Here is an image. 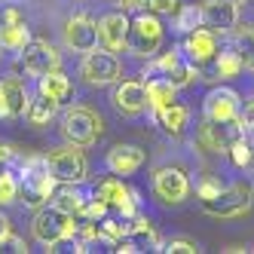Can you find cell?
<instances>
[{
	"instance_id": "obj_1",
	"label": "cell",
	"mask_w": 254,
	"mask_h": 254,
	"mask_svg": "<svg viewBox=\"0 0 254 254\" xmlns=\"http://www.w3.org/2000/svg\"><path fill=\"white\" fill-rule=\"evenodd\" d=\"M19 199L31 208L46 205L52 196H56L59 181L52 178L49 166H46V153H31L19 159Z\"/></svg>"
},
{
	"instance_id": "obj_2",
	"label": "cell",
	"mask_w": 254,
	"mask_h": 254,
	"mask_svg": "<svg viewBox=\"0 0 254 254\" xmlns=\"http://www.w3.org/2000/svg\"><path fill=\"white\" fill-rule=\"evenodd\" d=\"M31 233H34V239H37L40 245L56 248V245H62L67 239H74V236H80V221L70 211H64L62 205L46 202V205H40L37 211H34Z\"/></svg>"
},
{
	"instance_id": "obj_3",
	"label": "cell",
	"mask_w": 254,
	"mask_h": 254,
	"mask_svg": "<svg viewBox=\"0 0 254 254\" xmlns=\"http://www.w3.org/2000/svg\"><path fill=\"white\" fill-rule=\"evenodd\" d=\"M162 40H166V28H162L156 12H138L135 19H129V37H126V49L129 56L147 62L150 56H156Z\"/></svg>"
},
{
	"instance_id": "obj_4",
	"label": "cell",
	"mask_w": 254,
	"mask_h": 254,
	"mask_svg": "<svg viewBox=\"0 0 254 254\" xmlns=\"http://www.w3.org/2000/svg\"><path fill=\"white\" fill-rule=\"evenodd\" d=\"M101 117L83 104H70L62 114V135L67 144H77V147H92L101 138Z\"/></svg>"
},
{
	"instance_id": "obj_5",
	"label": "cell",
	"mask_w": 254,
	"mask_h": 254,
	"mask_svg": "<svg viewBox=\"0 0 254 254\" xmlns=\"http://www.w3.org/2000/svg\"><path fill=\"white\" fill-rule=\"evenodd\" d=\"M92 196H98L101 202L107 205V211H111V214H120L123 221H132V217L141 211V199H138V193H135L132 187H126L123 181H120V175H107V178H101L98 184L92 187Z\"/></svg>"
},
{
	"instance_id": "obj_6",
	"label": "cell",
	"mask_w": 254,
	"mask_h": 254,
	"mask_svg": "<svg viewBox=\"0 0 254 254\" xmlns=\"http://www.w3.org/2000/svg\"><path fill=\"white\" fill-rule=\"evenodd\" d=\"M46 166L52 172V178L59 184H80L89 175V162L86 153L77 147V144H64V147H56L46 153Z\"/></svg>"
},
{
	"instance_id": "obj_7",
	"label": "cell",
	"mask_w": 254,
	"mask_h": 254,
	"mask_svg": "<svg viewBox=\"0 0 254 254\" xmlns=\"http://www.w3.org/2000/svg\"><path fill=\"white\" fill-rule=\"evenodd\" d=\"M202 211L211 217H242L251 211V190L245 184L221 187V193L214 199H205L202 202Z\"/></svg>"
},
{
	"instance_id": "obj_8",
	"label": "cell",
	"mask_w": 254,
	"mask_h": 254,
	"mask_svg": "<svg viewBox=\"0 0 254 254\" xmlns=\"http://www.w3.org/2000/svg\"><path fill=\"white\" fill-rule=\"evenodd\" d=\"M120 59L114 56V52H107V49H92V52H86V59L80 64V77L89 83V86H111L120 80Z\"/></svg>"
},
{
	"instance_id": "obj_9",
	"label": "cell",
	"mask_w": 254,
	"mask_h": 254,
	"mask_svg": "<svg viewBox=\"0 0 254 254\" xmlns=\"http://www.w3.org/2000/svg\"><path fill=\"white\" fill-rule=\"evenodd\" d=\"M19 64L25 67L28 77H43V74H49V70L62 67V52L49 40H34L31 37L25 43V49L19 52Z\"/></svg>"
},
{
	"instance_id": "obj_10",
	"label": "cell",
	"mask_w": 254,
	"mask_h": 254,
	"mask_svg": "<svg viewBox=\"0 0 254 254\" xmlns=\"http://www.w3.org/2000/svg\"><path fill=\"white\" fill-rule=\"evenodd\" d=\"M245 129L239 120H202L199 126V144L211 153H227L236 138H242Z\"/></svg>"
},
{
	"instance_id": "obj_11",
	"label": "cell",
	"mask_w": 254,
	"mask_h": 254,
	"mask_svg": "<svg viewBox=\"0 0 254 254\" xmlns=\"http://www.w3.org/2000/svg\"><path fill=\"white\" fill-rule=\"evenodd\" d=\"M221 34H214L211 28H196L190 34H184V43H181V52H184V59L199 70V67H205L208 62H214L217 56V49H221Z\"/></svg>"
},
{
	"instance_id": "obj_12",
	"label": "cell",
	"mask_w": 254,
	"mask_h": 254,
	"mask_svg": "<svg viewBox=\"0 0 254 254\" xmlns=\"http://www.w3.org/2000/svg\"><path fill=\"white\" fill-rule=\"evenodd\" d=\"M153 193L159 202L166 205H181L190 196V178L187 172H181L175 166H162L153 172Z\"/></svg>"
},
{
	"instance_id": "obj_13",
	"label": "cell",
	"mask_w": 254,
	"mask_h": 254,
	"mask_svg": "<svg viewBox=\"0 0 254 254\" xmlns=\"http://www.w3.org/2000/svg\"><path fill=\"white\" fill-rule=\"evenodd\" d=\"M111 101H114V107H117V114L129 117V120H135V117H141V114L150 111L147 86L138 83V80H123V83H117Z\"/></svg>"
},
{
	"instance_id": "obj_14",
	"label": "cell",
	"mask_w": 254,
	"mask_h": 254,
	"mask_svg": "<svg viewBox=\"0 0 254 254\" xmlns=\"http://www.w3.org/2000/svg\"><path fill=\"white\" fill-rule=\"evenodd\" d=\"M62 37H64V46L74 49V52H92L98 46V25L89 19V15H70L62 28Z\"/></svg>"
},
{
	"instance_id": "obj_15",
	"label": "cell",
	"mask_w": 254,
	"mask_h": 254,
	"mask_svg": "<svg viewBox=\"0 0 254 254\" xmlns=\"http://www.w3.org/2000/svg\"><path fill=\"white\" fill-rule=\"evenodd\" d=\"M239 111H242V98L230 86H214L202 98L205 120H239Z\"/></svg>"
},
{
	"instance_id": "obj_16",
	"label": "cell",
	"mask_w": 254,
	"mask_h": 254,
	"mask_svg": "<svg viewBox=\"0 0 254 254\" xmlns=\"http://www.w3.org/2000/svg\"><path fill=\"white\" fill-rule=\"evenodd\" d=\"M199 12H202V25L211 28L214 34H230L239 25V6H236V0H202Z\"/></svg>"
},
{
	"instance_id": "obj_17",
	"label": "cell",
	"mask_w": 254,
	"mask_h": 254,
	"mask_svg": "<svg viewBox=\"0 0 254 254\" xmlns=\"http://www.w3.org/2000/svg\"><path fill=\"white\" fill-rule=\"evenodd\" d=\"M129 37V15L126 12H104L98 19V43L107 52H123Z\"/></svg>"
},
{
	"instance_id": "obj_18",
	"label": "cell",
	"mask_w": 254,
	"mask_h": 254,
	"mask_svg": "<svg viewBox=\"0 0 254 254\" xmlns=\"http://www.w3.org/2000/svg\"><path fill=\"white\" fill-rule=\"evenodd\" d=\"M245 70L242 59H239V52H236V46H224V49H217V56L214 62H208L205 67H199V80H236Z\"/></svg>"
},
{
	"instance_id": "obj_19",
	"label": "cell",
	"mask_w": 254,
	"mask_h": 254,
	"mask_svg": "<svg viewBox=\"0 0 254 254\" xmlns=\"http://www.w3.org/2000/svg\"><path fill=\"white\" fill-rule=\"evenodd\" d=\"M104 166L111 175H135L144 166V150L135 147V144H114L104 156Z\"/></svg>"
},
{
	"instance_id": "obj_20",
	"label": "cell",
	"mask_w": 254,
	"mask_h": 254,
	"mask_svg": "<svg viewBox=\"0 0 254 254\" xmlns=\"http://www.w3.org/2000/svg\"><path fill=\"white\" fill-rule=\"evenodd\" d=\"M37 92H43L46 98L59 101V104L64 107V104H70V101H74L77 89H74V80H70V77L64 74L62 67H56V70H49V74L37 77Z\"/></svg>"
},
{
	"instance_id": "obj_21",
	"label": "cell",
	"mask_w": 254,
	"mask_h": 254,
	"mask_svg": "<svg viewBox=\"0 0 254 254\" xmlns=\"http://www.w3.org/2000/svg\"><path fill=\"white\" fill-rule=\"evenodd\" d=\"M153 120H156V126L162 129V135L166 138H184V132H187V126H190V111L184 104H169V107H159V111H153Z\"/></svg>"
},
{
	"instance_id": "obj_22",
	"label": "cell",
	"mask_w": 254,
	"mask_h": 254,
	"mask_svg": "<svg viewBox=\"0 0 254 254\" xmlns=\"http://www.w3.org/2000/svg\"><path fill=\"white\" fill-rule=\"evenodd\" d=\"M126 239L132 242V248L135 251H159V236H156V230L150 227V221L147 217H141V214H135L129 224H126Z\"/></svg>"
},
{
	"instance_id": "obj_23",
	"label": "cell",
	"mask_w": 254,
	"mask_h": 254,
	"mask_svg": "<svg viewBox=\"0 0 254 254\" xmlns=\"http://www.w3.org/2000/svg\"><path fill=\"white\" fill-rule=\"evenodd\" d=\"M0 86H3V95H6L9 120H19V117H25V111H28V98H31V92H28L25 80H22V77H15V74H9V77H3V80H0Z\"/></svg>"
},
{
	"instance_id": "obj_24",
	"label": "cell",
	"mask_w": 254,
	"mask_h": 254,
	"mask_svg": "<svg viewBox=\"0 0 254 254\" xmlns=\"http://www.w3.org/2000/svg\"><path fill=\"white\" fill-rule=\"evenodd\" d=\"M89 196H92V190H86L83 181H80V184H62V187H56V196H52V199H56V205H62L64 211L80 217L83 208H86V202H89Z\"/></svg>"
},
{
	"instance_id": "obj_25",
	"label": "cell",
	"mask_w": 254,
	"mask_h": 254,
	"mask_svg": "<svg viewBox=\"0 0 254 254\" xmlns=\"http://www.w3.org/2000/svg\"><path fill=\"white\" fill-rule=\"evenodd\" d=\"M184 62V52L181 49H172V52H156V56L147 59V64H144V77H162V80H169L172 77V70Z\"/></svg>"
},
{
	"instance_id": "obj_26",
	"label": "cell",
	"mask_w": 254,
	"mask_h": 254,
	"mask_svg": "<svg viewBox=\"0 0 254 254\" xmlns=\"http://www.w3.org/2000/svg\"><path fill=\"white\" fill-rule=\"evenodd\" d=\"M59 111H62V104H59V101L46 98L43 92H34V95L28 98V111H25V117H28L31 126H46Z\"/></svg>"
},
{
	"instance_id": "obj_27",
	"label": "cell",
	"mask_w": 254,
	"mask_h": 254,
	"mask_svg": "<svg viewBox=\"0 0 254 254\" xmlns=\"http://www.w3.org/2000/svg\"><path fill=\"white\" fill-rule=\"evenodd\" d=\"M147 86V101H150V111H159V107H169L178 101V89L169 83V80H162V77H153L144 83Z\"/></svg>"
},
{
	"instance_id": "obj_28",
	"label": "cell",
	"mask_w": 254,
	"mask_h": 254,
	"mask_svg": "<svg viewBox=\"0 0 254 254\" xmlns=\"http://www.w3.org/2000/svg\"><path fill=\"white\" fill-rule=\"evenodd\" d=\"M230 34H233V40H230V43L236 46V52H239L242 64H245L248 70H254V22H251V25L233 28Z\"/></svg>"
},
{
	"instance_id": "obj_29",
	"label": "cell",
	"mask_w": 254,
	"mask_h": 254,
	"mask_svg": "<svg viewBox=\"0 0 254 254\" xmlns=\"http://www.w3.org/2000/svg\"><path fill=\"white\" fill-rule=\"evenodd\" d=\"M28 40H31V28H28V22L0 25V46H3L6 52H22Z\"/></svg>"
},
{
	"instance_id": "obj_30",
	"label": "cell",
	"mask_w": 254,
	"mask_h": 254,
	"mask_svg": "<svg viewBox=\"0 0 254 254\" xmlns=\"http://www.w3.org/2000/svg\"><path fill=\"white\" fill-rule=\"evenodd\" d=\"M172 28L184 37V34L196 31V28H202V12H199L196 3H187V6H178V12L172 15Z\"/></svg>"
},
{
	"instance_id": "obj_31",
	"label": "cell",
	"mask_w": 254,
	"mask_h": 254,
	"mask_svg": "<svg viewBox=\"0 0 254 254\" xmlns=\"http://www.w3.org/2000/svg\"><path fill=\"white\" fill-rule=\"evenodd\" d=\"M227 156H230V162H233L236 169H248V166H251V141H248L245 135L236 138V141L230 144Z\"/></svg>"
},
{
	"instance_id": "obj_32",
	"label": "cell",
	"mask_w": 254,
	"mask_h": 254,
	"mask_svg": "<svg viewBox=\"0 0 254 254\" xmlns=\"http://www.w3.org/2000/svg\"><path fill=\"white\" fill-rule=\"evenodd\" d=\"M19 199V175H15L12 169L0 178V205H9Z\"/></svg>"
},
{
	"instance_id": "obj_33",
	"label": "cell",
	"mask_w": 254,
	"mask_h": 254,
	"mask_svg": "<svg viewBox=\"0 0 254 254\" xmlns=\"http://www.w3.org/2000/svg\"><path fill=\"white\" fill-rule=\"evenodd\" d=\"M221 178H214V175H205L202 181L196 184V196H199V202H205V199H214L217 193H221Z\"/></svg>"
},
{
	"instance_id": "obj_34",
	"label": "cell",
	"mask_w": 254,
	"mask_h": 254,
	"mask_svg": "<svg viewBox=\"0 0 254 254\" xmlns=\"http://www.w3.org/2000/svg\"><path fill=\"white\" fill-rule=\"evenodd\" d=\"M159 251H166V254H196V242L190 239H169L166 245H159Z\"/></svg>"
},
{
	"instance_id": "obj_35",
	"label": "cell",
	"mask_w": 254,
	"mask_h": 254,
	"mask_svg": "<svg viewBox=\"0 0 254 254\" xmlns=\"http://www.w3.org/2000/svg\"><path fill=\"white\" fill-rule=\"evenodd\" d=\"M0 251H9V254H25L28 251V245H25V239H19V236H15L12 230L3 236V239H0Z\"/></svg>"
},
{
	"instance_id": "obj_36",
	"label": "cell",
	"mask_w": 254,
	"mask_h": 254,
	"mask_svg": "<svg viewBox=\"0 0 254 254\" xmlns=\"http://www.w3.org/2000/svg\"><path fill=\"white\" fill-rule=\"evenodd\" d=\"M181 6V0H147V9L156 15H175Z\"/></svg>"
},
{
	"instance_id": "obj_37",
	"label": "cell",
	"mask_w": 254,
	"mask_h": 254,
	"mask_svg": "<svg viewBox=\"0 0 254 254\" xmlns=\"http://www.w3.org/2000/svg\"><path fill=\"white\" fill-rule=\"evenodd\" d=\"M239 123H242V129H245V132H254V98H248V101L242 104Z\"/></svg>"
},
{
	"instance_id": "obj_38",
	"label": "cell",
	"mask_w": 254,
	"mask_h": 254,
	"mask_svg": "<svg viewBox=\"0 0 254 254\" xmlns=\"http://www.w3.org/2000/svg\"><path fill=\"white\" fill-rule=\"evenodd\" d=\"M12 159H15V147H9V144H0V178L12 169Z\"/></svg>"
},
{
	"instance_id": "obj_39",
	"label": "cell",
	"mask_w": 254,
	"mask_h": 254,
	"mask_svg": "<svg viewBox=\"0 0 254 254\" xmlns=\"http://www.w3.org/2000/svg\"><path fill=\"white\" fill-rule=\"evenodd\" d=\"M12 22H25V15L15 6H6L3 12H0V25H12Z\"/></svg>"
},
{
	"instance_id": "obj_40",
	"label": "cell",
	"mask_w": 254,
	"mask_h": 254,
	"mask_svg": "<svg viewBox=\"0 0 254 254\" xmlns=\"http://www.w3.org/2000/svg\"><path fill=\"white\" fill-rule=\"evenodd\" d=\"M114 3L120 9H141V6H147V0H114Z\"/></svg>"
},
{
	"instance_id": "obj_41",
	"label": "cell",
	"mask_w": 254,
	"mask_h": 254,
	"mask_svg": "<svg viewBox=\"0 0 254 254\" xmlns=\"http://www.w3.org/2000/svg\"><path fill=\"white\" fill-rule=\"evenodd\" d=\"M0 120H9V107H6V95H3V86H0Z\"/></svg>"
},
{
	"instance_id": "obj_42",
	"label": "cell",
	"mask_w": 254,
	"mask_h": 254,
	"mask_svg": "<svg viewBox=\"0 0 254 254\" xmlns=\"http://www.w3.org/2000/svg\"><path fill=\"white\" fill-rule=\"evenodd\" d=\"M6 233H9V217H6L3 211H0V239H3Z\"/></svg>"
},
{
	"instance_id": "obj_43",
	"label": "cell",
	"mask_w": 254,
	"mask_h": 254,
	"mask_svg": "<svg viewBox=\"0 0 254 254\" xmlns=\"http://www.w3.org/2000/svg\"><path fill=\"white\" fill-rule=\"evenodd\" d=\"M251 166H254V141H251Z\"/></svg>"
},
{
	"instance_id": "obj_44",
	"label": "cell",
	"mask_w": 254,
	"mask_h": 254,
	"mask_svg": "<svg viewBox=\"0 0 254 254\" xmlns=\"http://www.w3.org/2000/svg\"><path fill=\"white\" fill-rule=\"evenodd\" d=\"M0 49H3V46H0ZM0 62H3V52H0Z\"/></svg>"
},
{
	"instance_id": "obj_45",
	"label": "cell",
	"mask_w": 254,
	"mask_h": 254,
	"mask_svg": "<svg viewBox=\"0 0 254 254\" xmlns=\"http://www.w3.org/2000/svg\"><path fill=\"white\" fill-rule=\"evenodd\" d=\"M251 196H254V187H251Z\"/></svg>"
}]
</instances>
